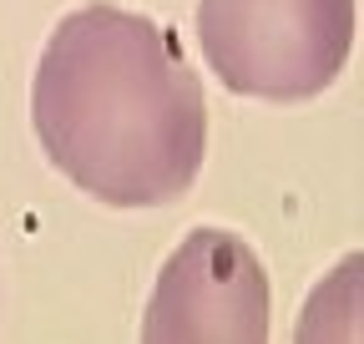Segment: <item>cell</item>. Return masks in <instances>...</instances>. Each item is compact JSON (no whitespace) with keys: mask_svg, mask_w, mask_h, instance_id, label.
<instances>
[{"mask_svg":"<svg viewBox=\"0 0 364 344\" xmlns=\"http://www.w3.org/2000/svg\"><path fill=\"white\" fill-rule=\"evenodd\" d=\"M36 137L66 178L112 208L182 198L208 157V97L177 41L136 11L81 6L41 51Z\"/></svg>","mask_w":364,"mask_h":344,"instance_id":"cell-1","label":"cell"},{"mask_svg":"<svg viewBox=\"0 0 364 344\" xmlns=\"http://www.w3.org/2000/svg\"><path fill=\"white\" fill-rule=\"evenodd\" d=\"M198 41L228 92L309 102L349 61L354 0H198Z\"/></svg>","mask_w":364,"mask_h":344,"instance_id":"cell-2","label":"cell"},{"mask_svg":"<svg viewBox=\"0 0 364 344\" xmlns=\"http://www.w3.org/2000/svg\"><path fill=\"white\" fill-rule=\"evenodd\" d=\"M152 344H263L268 339V274L258 253L228 228H198L162 264L142 319Z\"/></svg>","mask_w":364,"mask_h":344,"instance_id":"cell-3","label":"cell"}]
</instances>
